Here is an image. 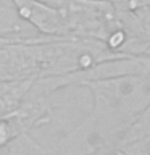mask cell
I'll return each instance as SVG.
<instances>
[{
	"label": "cell",
	"instance_id": "7a4b0ae2",
	"mask_svg": "<svg viewBox=\"0 0 150 155\" xmlns=\"http://www.w3.org/2000/svg\"><path fill=\"white\" fill-rule=\"evenodd\" d=\"M18 15L39 34L48 37H74L68 15L41 0H10Z\"/></svg>",
	"mask_w": 150,
	"mask_h": 155
},
{
	"label": "cell",
	"instance_id": "3957f363",
	"mask_svg": "<svg viewBox=\"0 0 150 155\" xmlns=\"http://www.w3.org/2000/svg\"><path fill=\"white\" fill-rule=\"evenodd\" d=\"M34 79L0 82V118L13 116L21 107Z\"/></svg>",
	"mask_w": 150,
	"mask_h": 155
},
{
	"label": "cell",
	"instance_id": "8992f818",
	"mask_svg": "<svg viewBox=\"0 0 150 155\" xmlns=\"http://www.w3.org/2000/svg\"><path fill=\"white\" fill-rule=\"evenodd\" d=\"M21 136H26V134L21 133V129H19V126L13 116L0 118V150L8 147L10 144L15 142Z\"/></svg>",
	"mask_w": 150,
	"mask_h": 155
},
{
	"label": "cell",
	"instance_id": "5b68a950",
	"mask_svg": "<svg viewBox=\"0 0 150 155\" xmlns=\"http://www.w3.org/2000/svg\"><path fill=\"white\" fill-rule=\"evenodd\" d=\"M29 24L18 15L16 8L11 2L0 3V36H13V37H28L32 34H26Z\"/></svg>",
	"mask_w": 150,
	"mask_h": 155
},
{
	"label": "cell",
	"instance_id": "6da1fadb",
	"mask_svg": "<svg viewBox=\"0 0 150 155\" xmlns=\"http://www.w3.org/2000/svg\"><path fill=\"white\" fill-rule=\"evenodd\" d=\"M94 95V121L113 115L131 124L150 107V76L129 74L89 82Z\"/></svg>",
	"mask_w": 150,
	"mask_h": 155
},
{
	"label": "cell",
	"instance_id": "277c9868",
	"mask_svg": "<svg viewBox=\"0 0 150 155\" xmlns=\"http://www.w3.org/2000/svg\"><path fill=\"white\" fill-rule=\"evenodd\" d=\"M92 155H150V137L139 140H111L100 144L94 149Z\"/></svg>",
	"mask_w": 150,
	"mask_h": 155
}]
</instances>
